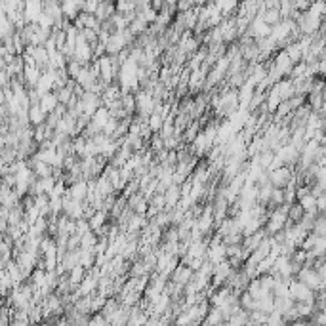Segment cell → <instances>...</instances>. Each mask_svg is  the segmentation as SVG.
I'll return each mask as SVG.
<instances>
[{
	"instance_id": "6da1fadb",
	"label": "cell",
	"mask_w": 326,
	"mask_h": 326,
	"mask_svg": "<svg viewBox=\"0 0 326 326\" xmlns=\"http://www.w3.org/2000/svg\"><path fill=\"white\" fill-rule=\"evenodd\" d=\"M294 177V172L288 168V166H281L277 170H271L267 172V181L273 185V189H284Z\"/></svg>"
},
{
	"instance_id": "52a82bcc",
	"label": "cell",
	"mask_w": 326,
	"mask_h": 326,
	"mask_svg": "<svg viewBox=\"0 0 326 326\" xmlns=\"http://www.w3.org/2000/svg\"><path fill=\"white\" fill-rule=\"evenodd\" d=\"M97 6H99V2H82V10H80V12L94 16V14H96V10H97Z\"/></svg>"
},
{
	"instance_id": "8992f818",
	"label": "cell",
	"mask_w": 326,
	"mask_h": 326,
	"mask_svg": "<svg viewBox=\"0 0 326 326\" xmlns=\"http://www.w3.org/2000/svg\"><path fill=\"white\" fill-rule=\"evenodd\" d=\"M174 279H175V283H185L187 279H191V269L185 267V265H179V267L175 269Z\"/></svg>"
},
{
	"instance_id": "3957f363",
	"label": "cell",
	"mask_w": 326,
	"mask_h": 326,
	"mask_svg": "<svg viewBox=\"0 0 326 326\" xmlns=\"http://www.w3.org/2000/svg\"><path fill=\"white\" fill-rule=\"evenodd\" d=\"M58 105H59V103H58V97H56V94H54V92L44 94L42 97H40V101H38V107L42 109L46 115L54 113V109L58 107Z\"/></svg>"
},
{
	"instance_id": "277c9868",
	"label": "cell",
	"mask_w": 326,
	"mask_h": 326,
	"mask_svg": "<svg viewBox=\"0 0 326 326\" xmlns=\"http://www.w3.org/2000/svg\"><path fill=\"white\" fill-rule=\"evenodd\" d=\"M200 134V124H198V120H193L185 130H183V134H181V141H185V143H193L196 139V135Z\"/></svg>"
},
{
	"instance_id": "5b68a950",
	"label": "cell",
	"mask_w": 326,
	"mask_h": 326,
	"mask_svg": "<svg viewBox=\"0 0 326 326\" xmlns=\"http://www.w3.org/2000/svg\"><path fill=\"white\" fill-rule=\"evenodd\" d=\"M107 214L105 212H96L94 216L88 219V225H90V231H97L99 227H103L107 223Z\"/></svg>"
},
{
	"instance_id": "7a4b0ae2",
	"label": "cell",
	"mask_w": 326,
	"mask_h": 326,
	"mask_svg": "<svg viewBox=\"0 0 326 326\" xmlns=\"http://www.w3.org/2000/svg\"><path fill=\"white\" fill-rule=\"evenodd\" d=\"M27 118H29V124L33 126H40L46 122V113L38 105H31L27 109Z\"/></svg>"
}]
</instances>
